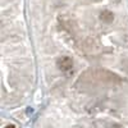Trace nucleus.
Segmentation results:
<instances>
[{
    "label": "nucleus",
    "mask_w": 128,
    "mask_h": 128,
    "mask_svg": "<svg viewBox=\"0 0 128 128\" xmlns=\"http://www.w3.org/2000/svg\"><path fill=\"white\" fill-rule=\"evenodd\" d=\"M56 66H58V68L60 70L67 72L68 76H70V74L73 73V70H72V68H73V60L69 56H63V58L58 59Z\"/></svg>",
    "instance_id": "f257e3e1"
},
{
    "label": "nucleus",
    "mask_w": 128,
    "mask_h": 128,
    "mask_svg": "<svg viewBox=\"0 0 128 128\" xmlns=\"http://www.w3.org/2000/svg\"><path fill=\"white\" fill-rule=\"evenodd\" d=\"M94 74H95V76L98 77L99 80H102V81L113 82V81H118V80H119L114 73H112V72H109V70H105V69H98V70L94 72Z\"/></svg>",
    "instance_id": "f03ea898"
},
{
    "label": "nucleus",
    "mask_w": 128,
    "mask_h": 128,
    "mask_svg": "<svg viewBox=\"0 0 128 128\" xmlns=\"http://www.w3.org/2000/svg\"><path fill=\"white\" fill-rule=\"evenodd\" d=\"M100 19L102 20L104 23H112L113 19H114V14L110 12V10H102L100 13Z\"/></svg>",
    "instance_id": "7ed1b4c3"
},
{
    "label": "nucleus",
    "mask_w": 128,
    "mask_h": 128,
    "mask_svg": "<svg viewBox=\"0 0 128 128\" xmlns=\"http://www.w3.org/2000/svg\"><path fill=\"white\" fill-rule=\"evenodd\" d=\"M3 128H17V126L13 124V123H8V124H5Z\"/></svg>",
    "instance_id": "20e7f679"
}]
</instances>
